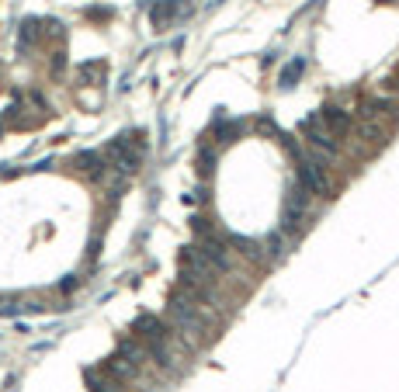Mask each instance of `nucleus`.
Returning <instances> with one entry per match:
<instances>
[{"label":"nucleus","instance_id":"f257e3e1","mask_svg":"<svg viewBox=\"0 0 399 392\" xmlns=\"http://www.w3.org/2000/svg\"><path fill=\"white\" fill-rule=\"evenodd\" d=\"M302 136H306V143H309V146H316V149H323V153H330V156L340 149L337 136L323 125V119H319V115H316V119H309V122L302 125Z\"/></svg>","mask_w":399,"mask_h":392},{"label":"nucleus","instance_id":"f03ea898","mask_svg":"<svg viewBox=\"0 0 399 392\" xmlns=\"http://www.w3.org/2000/svg\"><path fill=\"white\" fill-rule=\"evenodd\" d=\"M101 371H104L111 382H119V385H122V382H132V378L139 375V365H136V361H129L125 354H111V358L104 361V368H101Z\"/></svg>","mask_w":399,"mask_h":392},{"label":"nucleus","instance_id":"7ed1b4c3","mask_svg":"<svg viewBox=\"0 0 399 392\" xmlns=\"http://www.w3.org/2000/svg\"><path fill=\"white\" fill-rule=\"evenodd\" d=\"M319 119H323V125H326V129H330L337 139H340V136H344V132L351 129V119H348L340 108H323V111H319Z\"/></svg>","mask_w":399,"mask_h":392},{"label":"nucleus","instance_id":"39448f33","mask_svg":"<svg viewBox=\"0 0 399 392\" xmlns=\"http://www.w3.org/2000/svg\"><path fill=\"white\" fill-rule=\"evenodd\" d=\"M385 87H389V90H392V94H399V73H392V77H389V84H385Z\"/></svg>","mask_w":399,"mask_h":392},{"label":"nucleus","instance_id":"20e7f679","mask_svg":"<svg viewBox=\"0 0 399 392\" xmlns=\"http://www.w3.org/2000/svg\"><path fill=\"white\" fill-rule=\"evenodd\" d=\"M77 167H80L84 174H90L94 181H101L108 163H104V156H97V153H80V156H77Z\"/></svg>","mask_w":399,"mask_h":392}]
</instances>
